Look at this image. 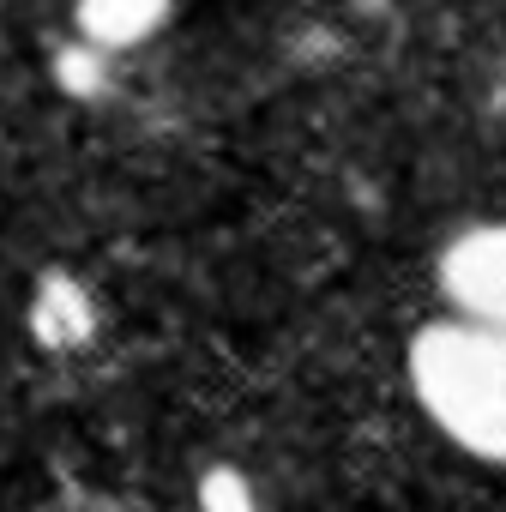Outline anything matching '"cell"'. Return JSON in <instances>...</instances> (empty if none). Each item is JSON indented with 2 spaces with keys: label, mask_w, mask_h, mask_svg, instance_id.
Segmentation results:
<instances>
[{
  "label": "cell",
  "mask_w": 506,
  "mask_h": 512,
  "mask_svg": "<svg viewBox=\"0 0 506 512\" xmlns=\"http://www.w3.org/2000/svg\"><path fill=\"white\" fill-rule=\"evenodd\" d=\"M175 13V0H73V31L109 55L145 49Z\"/></svg>",
  "instance_id": "4"
},
{
  "label": "cell",
  "mask_w": 506,
  "mask_h": 512,
  "mask_svg": "<svg viewBox=\"0 0 506 512\" xmlns=\"http://www.w3.org/2000/svg\"><path fill=\"white\" fill-rule=\"evenodd\" d=\"M103 326V308H97V290L67 272V266H49L37 284H31V302H25V332L37 350L49 356H79Z\"/></svg>",
  "instance_id": "3"
},
{
  "label": "cell",
  "mask_w": 506,
  "mask_h": 512,
  "mask_svg": "<svg viewBox=\"0 0 506 512\" xmlns=\"http://www.w3.org/2000/svg\"><path fill=\"white\" fill-rule=\"evenodd\" d=\"M440 296L446 314L506 332V223H470L440 247Z\"/></svg>",
  "instance_id": "2"
},
{
  "label": "cell",
  "mask_w": 506,
  "mask_h": 512,
  "mask_svg": "<svg viewBox=\"0 0 506 512\" xmlns=\"http://www.w3.org/2000/svg\"><path fill=\"white\" fill-rule=\"evenodd\" d=\"M49 73H55L61 97H73V103H103V97L115 91V55L97 49V43H85L79 31H73V43L55 49Z\"/></svg>",
  "instance_id": "5"
},
{
  "label": "cell",
  "mask_w": 506,
  "mask_h": 512,
  "mask_svg": "<svg viewBox=\"0 0 506 512\" xmlns=\"http://www.w3.org/2000/svg\"><path fill=\"white\" fill-rule=\"evenodd\" d=\"M199 512H260V494H253V482L229 464H211L199 476Z\"/></svg>",
  "instance_id": "6"
},
{
  "label": "cell",
  "mask_w": 506,
  "mask_h": 512,
  "mask_svg": "<svg viewBox=\"0 0 506 512\" xmlns=\"http://www.w3.org/2000/svg\"><path fill=\"white\" fill-rule=\"evenodd\" d=\"M422 416L470 458L506 464V332L446 314L410 338L404 356Z\"/></svg>",
  "instance_id": "1"
}]
</instances>
